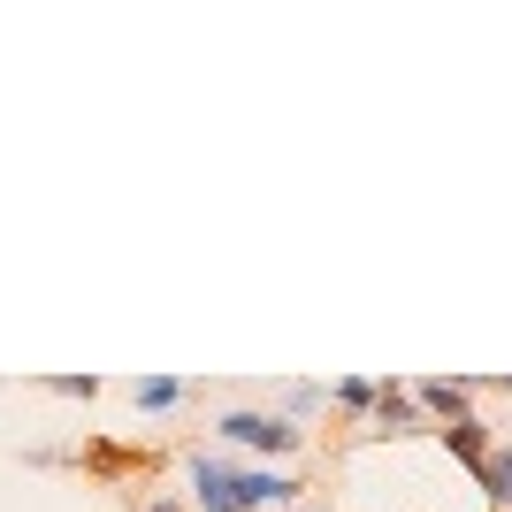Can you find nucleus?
Listing matches in <instances>:
<instances>
[{
	"label": "nucleus",
	"mask_w": 512,
	"mask_h": 512,
	"mask_svg": "<svg viewBox=\"0 0 512 512\" xmlns=\"http://www.w3.org/2000/svg\"><path fill=\"white\" fill-rule=\"evenodd\" d=\"M329 406L367 421V413H375V383H367V375H344V383H329Z\"/></svg>",
	"instance_id": "obj_9"
},
{
	"label": "nucleus",
	"mask_w": 512,
	"mask_h": 512,
	"mask_svg": "<svg viewBox=\"0 0 512 512\" xmlns=\"http://www.w3.org/2000/svg\"><path fill=\"white\" fill-rule=\"evenodd\" d=\"M39 390H54V398H77V406H92V398H100V375H39Z\"/></svg>",
	"instance_id": "obj_11"
},
{
	"label": "nucleus",
	"mask_w": 512,
	"mask_h": 512,
	"mask_svg": "<svg viewBox=\"0 0 512 512\" xmlns=\"http://www.w3.org/2000/svg\"><path fill=\"white\" fill-rule=\"evenodd\" d=\"M146 512H192V497H184V490H153Z\"/></svg>",
	"instance_id": "obj_12"
},
{
	"label": "nucleus",
	"mask_w": 512,
	"mask_h": 512,
	"mask_svg": "<svg viewBox=\"0 0 512 512\" xmlns=\"http://www.w3.org/2000/svg\"><path fill=\"white\" fill-rule=\"evenodd\" d=\"M436 444H444L467 474H482V467H490V451H497V428L482 421V413H467V421H444V428H436Z\"/></svg>",
	"instance_id": "obj_6"
},
{
	"label": "nucleus",
	"mask_w": 512,
	"mask_h": 512,
	"mask_svg": "<svg viewBox=\"0 0 512 512\" xmlns=\"http://www.w3.org/2000/svg\"><path fill=\"white\" fill-rule=\"evenodd\" d=\"M130 406L138 413H176V406H192V383H176V375H138V383H130Z\"/></svg>",
	"instance_id": "obj_7"
},
{
	"label": "nucleus",
	"mask_w": 512,
	"mask_h": 512,
	"mask_svg": "<svg viewBox=\"0 0 512 512\" xmlns=\"http://www.w3.org/2000/svg\"><path fill=\"white\" fill-rule=\"evenodd\" d=\"M474 482H482V497H490V512H505V505H512V436H497L490 467L474 474Z\"/></svg>",
	"instance_id": "obj_8"
},
{
	"label": "nucleus",
	"mask_w": 512,
	"mask_h": 512,
	"mask_svg": "<svg viewBox=\"0 0 512 512\" xmlns=\"http://www.w3.org/2000/svg\"><path fill=\"white\" fill-rule=\"evenodd\" d=\"M505 512H512V505H505Z\"/></svg>",
	"instance_id": "obj_14"
},
{
	"label": "nucleus",
	"mask_w": 512,
	"mask_h": 512,
	"mask_svg": "<svg viewBox=\"0 0 512 512\" xmlns=\"http://www.w3.org/2000/svg\"><path fill=\"white\" fill-rule=\"evenodd\" d=\"M214 436H222L230 451H253L260 467H276V459L306 451V428L291 421L283 406H222V413H214Z\"/></svg>",
	"instance_id": "obj_1"
},
{
	"label": "nucleus",
	"mask_w": 512,
	"mask_h": 512,
	"mask_svg": "<svg viewBox=\"0 0 512 512\" xmlns=\"http://www.w3.org/2000/svg\"><path fill=\"white\" fill-rule=\"evenodd\" d=\"M237 497H245V512H283L306 497V482L291 467H245L237 474Z\"/></svg>",
	"instance_id": "obj_4"
},
{
	"label": "nucleus",
	"mask_w": 512,
	"mask_h": 512,
	"mask_svg": "<svg viewBox=\"0 0 512 512\" xmlns=\"http://www.w3.org/2000/svg\"><path fill=\"white\" fill-rule=\"evenodd\" d=\"M237 459L230 451H192L184 459V497H192L199 512H245V497H237Z\"/></svg>",
	"instance_id": "obj_2"
},
{
	"label": "nucleus",
	"mask_w": 512,
	"mask_h": 512,
	"mask_svg": "<svg viewBox=\"0 0 512 512\" xmlns=\"http://www.w3.org/2000/svg\"><path fill=\"white\" fill-rule=\"evenodd\" d=\"M497 436H512V421H505V428H497Z\"/></svg>",
	"instance_id": "obj_13"
},
{
	"label": "nucleus",
	"mask_w": 512,
	"mask_h": 512,
	"mask_svg": "<svg viewBox=\"0 0 512 512\" xmlns=\"http://www.w3.org/2000/svg\"><path fill=\"white\" fill-rule=\"evenodd\" d=\"M367 436H436V421L421 413L413 383H375V413H367Z\"/></svg>",
	"instance_id": "obj_3"
},
{
	"label": "nucleus",
	"mask_w": 512,
	"mask_h": 512,
	"mask_svg": "<svg viewBox=\"0 0 512 512\" xmlns=\"http://www.w3.org/2000/svg\"><path fill=\"white\" fill-rule=\"evenodd\" d=\"M413 398H421V413L436 428L444 421H467L474 398H482V383H467V375H428V383H413Z\"/></svg>",
	"instance_id": "obj_5"
},
{
	"label": "nucleus",
	"mask_w": 512,
	"mask_h": 512,
	"mask_svg": "<svg viewBox=\"0 0 512 512\" xmlns=\"http://www.w3.org/2000/svg\"><path fill=\"white\" fill-rule=\"evenodd\" d=\"M329 406V383H283V413H291V421H314V413Z\"/></svg>",
	"instance_id": "obj_10"
}]
</instances>
